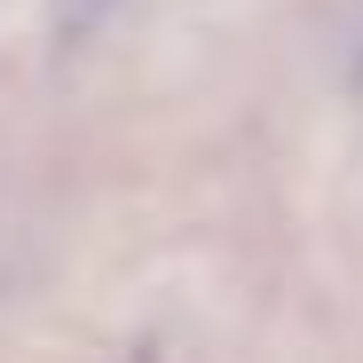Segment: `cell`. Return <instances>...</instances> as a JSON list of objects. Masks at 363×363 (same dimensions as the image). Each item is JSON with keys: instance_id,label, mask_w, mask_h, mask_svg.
Segmentation results:
<instances>
[{"instance_id": "1", "label": "cell", "mask_w": 363, "mask_h": 363, "mask_svg": "<svg viewBox=\"0 0 363 363\" xmlns=\"http://www.w3.org/2000/svg\"><path fill=\"white\" fill-rule=\"evenodd\" d=\"M103 16H111V0H55V40L72 48V40H87Z\"/></svg>"}, {"instance_id": "2", "label": "cell", "mask_w": 363, "mask_h": 363, "mask_svg": "<svg viewBox=\"0 0 363 363\" xmlns=\"http://www.w3.org/2000/svg\"><path fill=\"white\" fill-rule=\"evenodd\" d=\"M135 363H150V355H135Z\"/></svg>"}]
</instances>
